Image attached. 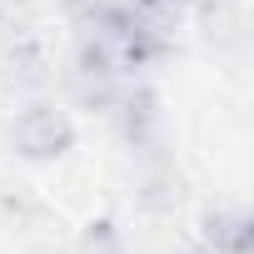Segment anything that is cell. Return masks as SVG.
Masks as SVG:
<instances>
[{
  "mask_svg": "<svg viewBox=\"0 0 254 254\" xmlns=\"http://www.w3.org/2000/svg\"><path fill=\"white\" fill-rule=\"evenodd\" d=\"M5 140H10V150L20 160L50 165V160H65L75 150V120H70V110L35 100V105L15 110V120L5 125Z\"/></svg>",
  "mask_w": 254,
  "mask_h": 254,
  "instance_id": "6da1fadb",
  "label": "cell"
},
{
  "mask_svg": "<svg viewBox=\"0 0 254 254\" xmlns=\"http://www.w3.org/2000/svg\"><path fill=\"white\" fill-rule=\"evenodd\" d=\"M105 120L115 125V135L130 145V150H155L160 140V125H165V110H160V95L140 80H125L105 110Z\"/></svg>",
  "mask_w": 254,
  "mask_h": 254,
  "instance_id": "7a4b0ae2",
  "label": "cell"
},
{
  "mask_svg": "<svg viewBox=\"0 0 254 254\" xmlns=\"http://www.w3.org/2000/svg\"><path fill=\"white\" fill-rule=\"evenodd\" d=\"M199 239H204L209 254H249L254 224H249V214L239 204H214L204 214V224H199Z\"/></svg>",
  "mask_w": 254,
  "mask_h": 254,
  "instance_id": "3957f363",
  "label": "cell"
},
{
  "mask_svg": "<svg viewBox=\"0 0 254 254\" xmlns=\"http://www.w3.org/2000/svg\"><path fill=\"white\" fill-rule=\"evenodd\" d=\"M80 254H125V234L115 219H95L80 234Z\"/></svg>",
  "mask_w": 254,
  "mask_h": 254,
  "instance_id": "277c9868",
  "label": "cell"
},
{
  "mask_svg": "<svg viewBox=\"0 0 254 254\" xmlns=\"http://www.w3.org/2000/svg\"><path fill=\"white\" fill-rule=\"evenodd\" d=\"M130 5L145 15V20H155V25H165V30H175V20L185 15V5L190 0H130Z\"/></svg>",
  "mask_w": 254,
  "mask_h": 254,
  "instance_id": "5b68a950",
  "label": "cell"
}]
</instances>
